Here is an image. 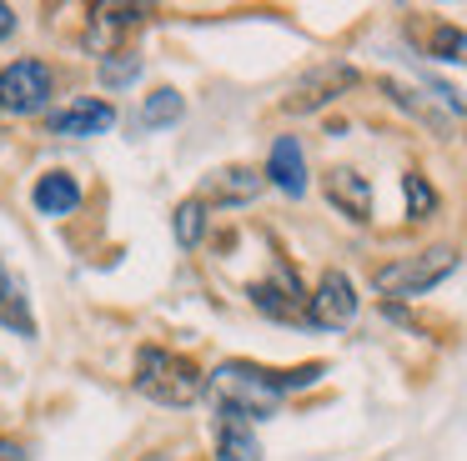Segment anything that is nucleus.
Returning <instances> with one entry per match:
<instances>
[{
    "label": "nucleus",
    "instance_id": "17",
    "mask_svg": "<svg viewBox=\"0 0 467 461\" xmlns=\"http://www.w3.org/2000/svg\"><path fill=\"white\" fill-rule=\"evenodd\" d=\"M136 76H141V56H131V50L101 60V86H106V90H126Z\"/></svg>",
    "mask_w": 467,
    "mask_h": 461
},
{
    "label": "nucleus",
    "instance_id": "4",
    "mask_svg": "<svg viewBox=\"0 0 467 461\" xmlns=\"http://www.w3.org/2000/svg\"><path fill=\"white\" fill-rule=\"evenodd\" d=\"M51 90H56V76L46 60H11L0 70V110L11 116H36V110L51 106Z\"/></svg>",
    "mask_w": 467,
    "mask_h": 461
},
{
    "label": "nucleus",
    "instance_id": "2",
    "mask_svg": "<svg viewBox=\"0 0 467 461\" xmlns=\"http://www.w3.org/2000/svg\"><path fill=\"white\" fill-rule=\"evenodd\" d=\"M136 391L161 406H192L196 396L206 391V376L192 366L186 356L166 346H141L136 351Z\"/></svg>",
    "mask_w": 467,
    "mask_h": 461
},
{
    "label": "nucleus",
    "instance_id": "18",
    "mask_svg": "<svg viewBox=\"0 0 467 461\" xmlns=\"http://www.w3.org/2000/svg\"><path fill=\"white\" fill-rule=\"evenodd\" d=\"M407 210H412V220H422V216L437 210V196H432V186H427L422 176H407Z\"/></svg>",
    "mask_w": 467,
    "mask_h": 461
},
{
    "label": "nucleus",
    "instance_id": "22",
    "mask_svg": "<svg viewBox=\"0 0 467 461\" xmlns=\"http://www.w3.org/2000/svg\"><path fill=\"white\" fill-rule=\"evenodd\" d=\"M0 461H21V446L16 441H0Z\"/></svg>",
    "mask_w": 467,
    "mask_h": 461
},
{
    "label": "nucleus",
    "instance_id": "23",
    "mask_svg": "<svg viewBox=\"0 0 467 461\" xmlns=\"http://www.w3.org/2000/svg\"><path fill=\"white\" fill-rule=\"evenodd\" d=\"M146 461H156V456H146Z\"/></svg>",
    "mask_w": 467,
    "mask_h": 461
},
{
    "label": "nucleus",
    "instance_id": "12",
    "mask_svg": "<svg viewBox=\"0 0 467 461\" xmlns=\"http://www.w3.org/2000/svg\"><path fill=\"white\" fill-rule=\"evenodd\" d=\"M81 206V186H76V176H66V170H51V176L36 180V210L41 216H66V210Z\"/></svg>",
    "mask_w": 467,
    "mask_h": 461
},
{
    "label": "nucleus",
    "instance_id": "21",
    "mask_svg": "<svg viewBox=\"0 0 467 461\" xmlns=\"http://www.w3.org/2000/svg\"><path fill=\"white\" fill-rule=\"evenodd\" d=\"M11 30H16V10H11V5H0V40L11 36Z\"/></svg>",
    "mask_w": 467,
    "mask_h": 461
},
{
    "label": "nucleus",
    "instance_id": "1",
    "mask_svg": "<svg viewBox=\"0 0 467 461\" xmlns=\"http://www.w3.org/2000/svg\"><path fill=\"white\" fill-rule=\"evenodd\" d=\"M206 386H212L222 416L262 421V416H276L282 391H286V376L262 371V366H252V361H226V366H216V376L206 381Z\"/></svg>",
    "mask_w": 467,
    "mask_h": 461
},
{
    "label": "nucleus",
    "instance_id": "7",
    "mask_svg": "<svg viewBox=\"0 0 467 461\" xmlns=\"http://www.w3.org/2000/svg\"><path fill=\"white\" fill-rule=\"evenodd\" d=\"M327 200H332L342 216H352V220L372 216V186H367V176H362V170H352V166L327 170Z\"/></svg>",
    "mask_w": 467,
    "mask_h": 461
},
{
    "label": "nucleus",
    "instance_id": "15",
    "mask_svg": "<svg viewBox=\"0 0 467 461\" xmlns=\"http://www.w3.org/2000/svg\"><path fill=\"white\" fill-rule=\"evenodd\" d=\"M141 120L146 126H171V120H182V90L161 86L156 96L141 100Z\"/></svg>",
    "mask_w": 467,
    "mask_h": 461
},
{
    "label": "nucleus",
    "instance_id": "8",
    "mask_svg": "<svg viewBox=\"0 0 467 461\" xmlns=\"http://www.w3.org/2000/svg\"><path fill=\"white\" fill-rule=\"evenodd\" d=\"M266 176H272L276 190H286V196H302V190H306V156H302V140H296V136H276L272 160H266Z\"/></svg>",
    "mask_w": 467,
    "mask_h": 461
},
{
    "label": "nucleus",
    "instance_id": "11",
    "mask_svg": "<svg viewBox=\"0 0 467 461\" xmlns=\"http://www.w3.org/2000/svg\"><path fill=\"white\" fill-rule=\"evenodd\" d=\"M216 461H262V441H256L252 421L222 416V426H216Z\"/></svg>",
    "mask_w": 467,
    "mask_h": 461
},
{
    "label": "nucleus",
    "instance_id": "19",
    "mask_svg": "<svg viewBox=\"0 0 467 461\" xmlns=\"http://www.w3.org/2000/svg\"><path fill=\"white\" fill-rule=\"evenodd\" d=\"M432 50L442 60H462V66H467V36H462V30H452V26H442L432 36Z\"/></svg>",
    "mask_w": 467,
    "mask_h": 461
},
{
    "label": "nucleus",
    "instance_id": "9",
    "mask_svg": "<svg viewBox=\"0 0 467 461\" xmlns=\"http://www.w3.org/2000/svg\"><path fill=\"white\" fill-rule=\"evenodd\" d=\"M0 326L16 331V336H36V316H31V296H26V281L16 276L5 261H0Z\"/></svg>",
    "mask_w": 467,
    "mask_h": 461
},
{
    "label": "nucleus",
    "instance_id": "14",
    "mask_svg": "<svg viewBox=\"0 0 467 461\" xmlns=\"http://www.w3.org/2000/svg\"><path fill=\"white\" fill-rule=\"evenodd\" d=\"M252 301L266 311V316H282V321H296V316H302V311H296L302 291H296V286H286V291H276V286H252Z\"/></svg>",
    "mask_w": 467,
    "mask_h": 461
},
{
    "label": "nucleus",
    "instance_id": "3",
    "mask_svg": "<svg viewBox=\"0 0 467 461\" xmlns=\"http://www.w3.org/2000/svg\"><path fill=\"white\" fill-rule=\"evenodd\" d=\"M457 271V251L452 246H432L422 251V256H407V261H392V266L377 271V291L382 296H422V291H432L442 276H452Z\"/></svg>",
    "mask_w": 467,
    "mask_h": 461
},
{
    "label": "nucleus",
    "instance_id": "10",
    "mask_svg": "<svg viewBox=\"0 0 467 461\" xmlns=\"http://www.w3.org/2000/svg\"><path fill=\"white\" fill-rule=\"evenodd\" d=\"M116 126V110L106 100H76L71 110H56L51 130L56 136H101V130Z\"/></svg>",
    "mask_w": 467,
    "mask_h": 461
},
{
    "label": "nucleus",
    "instance_id": "13",
    "mask_svg": "<svg viewBox=\"0 0 467 461\" xmlns=\"http://www.w3.org/2000/svg\"><path fill=\"white\" fill-rule=\"evenodd\" d=\"M262 190V176L252 166H236V170H216L212 176V200L216 206H236V200H252Z\"/></svg>",
    "mask_w": 467,
    "mask_h": 461
},
{
    "label": "nucleus",
    "instance_id": "6",
    "mask_svg": "<svg viewBox=\"0 0 467 461\" xmlns=\"http://www.w3.org/2000/svg\"><path fill=\"white\" fill-rule=\"evenodd\" d=\"M347 86H357L352 66H322L286 96V110H317V106H327V100H337Z\"/></svg>",
    "mask_w": 467,
    "mask_h": 461
},
{
    "label": "nucleus",
    "instance_id": "5",
    "mask_svg": "<svg viewBox=\"0 0 467 461\" xmlns=\"http://www.w3.org/2000/svg\"><path fill=\"white\" fill-rule=\"evenodd\" d=\"M352 316H357V291H352V281H347L342 271H327L322 286H317V296H312L306 321H317V326H347Z\"/></svg>",
    "mask_w": 467,
    "mask_h": 461
},
{
    "label": "nucleus",
    "instance_id": "20",
    "mask_svg": "<svg viewBox=\"0 0 467 461\" xmlns=\"http://www.w3.org/2000/svg\"><path fill=\"white\" fill-rule=\"evenodd\" d=\"M146 15H151V5H96V20H106V26H136Z\"/></svg>",
    "mask_w": 467,
    "mask_h": 461
},
{
    "label": "nucleus",
    "instance_id": "16",
    "mask_svg": "<svg viewBox=\"0 0 467 461\" xmlns=\"http://www.w3.org/2000/svg\"><path fill=\"white\" fill-rule=\"evenodd\" d=\"M202 236H206V200L192 196V200L176 206V241H182V246H196Z\"/></svg>",
    "mask_w": 467,
    "mask_h": 461
}]
</instances>
